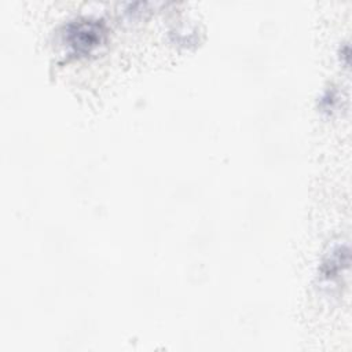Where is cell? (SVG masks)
Returning <instances> with one entry per match:
<instances>
[{
    "label": "cell",
    "instance_id": "cell-1",
    "mask_svg": "<svg viewBox=\"0 0 352 352\" xmlns=\"http://www.w3.org/2000/svg\"><path fill=\"white\" fill-rule=\"evenodd\" d=\"M100 29L98 25L92 22H77V25L72 26V45L77 48V51H88L95 47L98 41H100Z\"/></svg>",
    "mask_w": 352,
    "mask_h": 352
}]
</instances>
